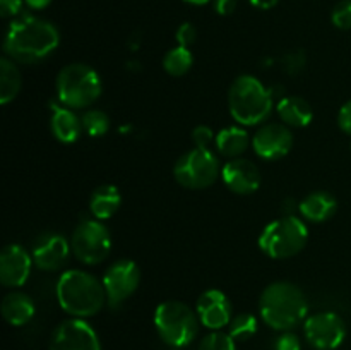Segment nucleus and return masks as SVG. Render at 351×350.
Segmentation results:
<instances>
[{"label": "nucleus", "mask_w": 351, "mask_h": 350, "mask_svg": "<svg viewBox=\"0 0 351 350\" xmlns=\"http://www.w3.org/2000/svg\"><path fill=\"white\" fill-rule=\"evenodd\" d=\"M60 43V33L48 21L31 14L16 17L7 27L3 51L19 64H36L45 60Z\"/></svg>", "instance_id": "nucleus-1"}, {"label": "nucleus", "mask_w": 351, "mask_h": 350, "mask_svg": "<svg viewBox=\"0 0 351 350\" xmlns=\"http://www.w3.org/2000/svg\"><path fill=\"white\" fill-rule=\"evenodd\" d=\"M261 318L276 331H291L308 312L304 290L291 281H274L263 290L259 299Z\"/></svg>", "instance_id": "nucleus-2"}, {"label": "nucleus", "mask_w": 351, "mask_h": 350, "mask_svg": "<svg viewBox=\"0 0 351 350\" xmlns=\"http://www.w3.org/2000/svg\"><path fill=\"white\" fill-rule=\"evenodd\" d=\"M55 294L60 307L72 318L79 319L98 314L108 304L103 281L82 270L64 271L58 277Z\"/></svg>", "instance_id": "nucleus-3"}, {"label": "nucleus", "mask_w": 351, "mask_h": 350, "mask_svg": "<svg viewBox=\"0 0 351 350\" xmlns=\"http://www.w3.org/2000/svg\"><path fill=\"white\" fill-rule=\"evenodd\" d=\"M228 108L240 126H257L273 112V93L256 75H239L228 89Z\"/></svg>", "instance_id": "nucleus-4"}, {"label": "nucleus", "mask_w": 351, "mask_h": 350, "mask_svg": "<svg viewBox=\"0 0 351 350\" xmlns=\"http://www.w3.org/2000/svg\"><path fill=\"white\" fill-rule=\"evenodd\" d=\"M58 103L69 108H88L101 96L103 84L99 74L88 64L74 62L60 69L57 75Z\"/></svg>", "instance_id": "nucleus-5"}, {"label": "nucleus", "mask_w": 351, "mask_h": 350, "mask_svg": "<svg viewBox=\"0 0 351 350\" xmlns=\"http://www.w3.org/2000/svg\"><path fill=\"white\" fill-rule=\"evenodd\" d=\"M307 240L308 230L304 220L285 215L264 226L259 235V247L271 259H288L302 253Z\"/></svg>", "instance_id": "nucleus-6"}, {"label": "nucleus", "mask_w": 351, "mask_h": 350, "mask_svg": "<svg viewBox=\"0 0 351 350\" xmlns=\"http://www.w3.org/2000/svg\"><path fill=\"white\" fill-rule=\"evenodd\" d=\"M199 316L180 301L161 302L154 311V326L167 345L182 349L192 343L199 333Z\"/></svg>", "instance_id": "nucleus-7"}, {"label": "nucleus", "mask_w": 351, "mask_h": 350, "mask_svg": "<svg viewBox=\"0 0 351 350\" xmlns=\"http://www.w3.org/2000/svg\"><path fill=\"white\" fill-rule=\"evenodd\" d=\"M173 177L182 187L192 191L211 187L219 177L218 156L211 150H202V148L185 151L175 161Z\"/></svg>", "instance_id": "nucleus-8"}, {"label": "nucleus", "mask_w": 351, "mask_h": 350, "mask_svg": "<svg viewBox=\"0 0 351 350\" xmlns=\"http://www.w3.org/2000/svg\"><path fill=\"white\" fill-rule=\"evenodd\" d=\"M71 249L77 261L95 266L108 257L112 250V235L101 220L82 218L72 232Z\"/></svg>", "instance_id": "nucleus-9"}, {"label": "nucleus", "mask_w": 351, "mask_h": 350, "mask_svg": "<svg viewBox=\"0 0 351 350\" xmlns=\"http://www.w3.org/2000/svg\"><path fill=\"white\" fill-rule=\"evenodd\" d=\"M106 302L112 309H119L127 299L134 295L141 283V270L132 259H117L103 275Z\"/></svg>", "instance_id": "nucleus-10"}, {"label": "nucleus", "mask_w": 351, "mask_h": 350, "mask_svg": "<svg viewBox=\"0 0 351 350\" xmlns=\"http://www.w3.org/2000/svg\"><path fill=\"white\" fill-rule=\"evenodd\" d=\"M304 335L314 349L335 350L345 342L346 325L336 312L322 311L305 319Z\"/></svg>", "instance_id": "nucleus-11"}, {"label": "nucleus", "mask_w": 351, "mask_h": 350, "mask_svg": "<svg viewBox=\"0 0 351 350\" xmlns=\"http://www.w3.org/2000/svg\"><path fill=\"white\" fill-rule=\"evenodd\" d=\"M48 350H101V342L84 319L72 318L53 329Z\"/></svg>", "instance_id": "nucleus-12"}, {"label": "nucleus", "mask_w": 351, "mask_h": 350, "mask_svg": "<svg viewBox=\"0 0 351 350\" xmlns=\"http://www.w3.org/2000/svg\"><path fill=\"white\" fill-rule=\"evenodd\" d=\"M252 148L263 160H280L293 148V134L287 124H264L254 134Z\"/></svg>", "instance_id": "nucleus-13"}, {"label": "nucleus", "mask_w": 351, "mask_h": 350, "mask_svg": "<svg viewBox=\"0 0 351 350\" xmlns=\"http://www.w3.org/2000/svg\"><path fill=\"white\" fill-rule=\"evenodd\" d=\"M33 256L19 244H9L0 253V281L7 288L23 287L31 275Z\"/></svg>", "instance_id": "nucleus-14"}, {"label": "nucleus", "mask_w": 351, "mask_h": 350, "mask_svg": "<svg viewBox=\"0 0 351 350\" xmlns=\"http://www.w3.org/2000/svg\"><path fill=\"white\" fill-rule=\"evenodd\" d=\"M71 246L64 235L53 232H45L33 242V263L43 271H57L67 261Z\"/></svg>", "instance_id": "nucleus-15"}, {"label": "nucleus", "mask_w": 351, "mask_h": 350, "mask_svg": "<svg viewBox=\"0 0 351 350\" xmlns=\"http://www.w3.org/2000/svg\"><path fill=\"white\" fill-rule=\"evenodd\" d=\"M195 312H197L201 325L213 331L225 328L232 321V304H230L228 297L218 288H209L199 295L197 302H195Z\"/></svg>", "instance_id": "nucleus-16"}, {"label": "nucleus", "mask_w": 351, "mask_h": 350, "mask_svg": "<svg viewBox=\"0 0 351 350\" xmlns=\"http://www.w3.org/2000/svg\"><path fill=\"white\" fill-rule=\"evenodd\" d=\"M221 178L226 187L240 196L256 192L261 185V172L254 161L245 158H233L221 168Z\"/></svg>", "instance_id": "nucleus-17"}, {"label": "nucleus", "mask_w": 351, "mask_h": 350, "mask_svg": "<svg viewBox=\"0 0 351 350\" xmlns=\"http://www.w3.org/2000/svg\"><path fill=\"white\" fill-rule=\"evenodd\" d=\"M50 112V129L55 139L65 144L77 141L82 130L81 117L75 115L72 108L64 106L62 103H53Z\"/></svg>", "instance_id": "nucleus-18"}, {"label": "nucleus", "mask_w": 351, "mask_h": 350, "mask_svg": "<svg viewBox=\"0 0 351 350\" xmlns=\"http://www.w3.org/2000/svg\"><path fill=\"white\" fill-rule=\"evenodd\" d=\"M336 209H338V201H336L335 196L326 191L311 192L298 205L300 215L312 223L326 222L335 215Z\"/></svg>", "instance_id": "nucleus-19"}, {"label": "nucleus", "mask_w": 351, "mask_h": 350, "mask_svg": "<svg viewBox=\"0 0 351 350\" xmlns=\"http://www.w3.org/2000/svg\"><path fill=\"white\" fill-rule=\"evenodd\" d=\"M34 302L24 292H10L3 297L2 304H0V312H2L3 319L12 326H24L33 319Z\"/></svg>", "instance_id": "nucleus-20"}, {"label": "nucleus", "mask_w": 351, "mask_h": 350, "mask_svg": "<svg viewBox=\"0 0 351 350\" xmlns=\"http://www.w3.org/2000/svg\"><path fill=\"white\" fill-rule=\"evenodd\" d=\"M278 117L288 127H307L314 119V110L311 103L302 96H285L276 106Z\"/></svg>", "instance_id": "nucleus-21"}, {"label": "nucleus", "mask_w": 351, "mask_h": 350, "mask_svg": "<svg viewBox=\"0 0 351 350\" xmlns=\"http://www.w3.org/2000/svg\"><path fill=\"white\" fill-rule=\"evenodd\" d=\"M120 205H122V194H120L119 187L112 184L96 187L89 198V211L96 220L112 218L119 211Z\"/></svg>", "instance_id": "nucleus-22"}, {"label": "nucleus", "mask_w": 351, "mask_h": 350, "mask_svg": "<svg viewBox=\"0 0 351 350\" xmlns=\"http://www.w3.org/2000/svg\"><path fill=\"white\" fill-rule=\"evenodd\" d=\"M250 139L249 134L243 127L232 126L225 127L223 130H219V134L216 136V148H218L219 154L230 158H239L240 154L245 153V150L249 148Z\"/></svg>", "instance_id": "nucleus-23"}, {"label": "nucleus", "mask_w": 351, "mask_h": 350, "mask_svg": "<svg viewBox=\"0 0 351 350\" xmlns=\"http://www.w3.org/2000/svg\"><path fill=\"white\" fill-rule=\"evenodd\" d=\"M23 78L16 62L9 57L0 58V103L7 105L12 102L21 91Z\"/></svg>", "instance_id": "nucleus-24"}, {"label": "nucleus", "mask_w": 351, "mask_h": 350, "mask_svg": "<svg viewBox=\"0 0 351 350\" xmlns=\"http://www.w3.org/2000/svg\"><path fill=\"white\" fill-rule=\"evenodd\" d=\"M192 64H194L192 51L189 48L180 47V45L171 48L163 57V69L167 71V74L173 75V78H180V75L187 74L191 71Z\"/></svg>", "instance_id": "nucleus-25"}, {"label": "nucleus", "mask_w": 351, "mask_h": 350, "mask_svg": "<svg viewBox=\"0 0 351 350\" xmlns=\"http://www.w3.org/2000/svg\"><path fill=\"white\" fill-rule=\"evenodd\" d=\"M257 331V318L249 312L233 316L228 325V333L235 342H245L252 338Z\"/></svg>", "instance_id": "nucleus-26"}, {"label": "nucleus", "mask_w": 351, "mask_h": 350, "mask_svg": "<svg viewBox=\"0 0 351 350\" xmlns=\"http://www.w3.org/2000/svg\"><path fill=\"white\" fill-rule=\"evenodd\" d=\"M82 129L91 137L105 136L110 129V117L103 110L88 108L81 117Z\"/></svg>", "instance_id": "nucleus-27"}, {"label": "nucleus", "mask_w": 351, "mask_h": 350, "mask_svg": "<svg viewBox=\"0 0 351 350\" xmlns=\"http://www.w3.org/2000/svg\"><path fill=\"white\" fill-rule=\"evenodd\" d=\"M199 350H237V347L230 333H223L221 329H218L202 338Z\"/></svg>", "instance_id": "nucleus-28"}, {"label": "nucleus", "mask_w": 351, "mask_h": 350, "mask_svg": "<svg viewBox=\"0 0 351 350\" xmlns=\"http://www.w3.org/2000/svg\"><path fill=\"white\" fill-rule=\"evenodd\" d=\"M332 24L339 30H351V0H343L336 3L331 14Z\"/></svg>", "instance_id": "nucleus-29"}, {"label": "nucleus", "mask_w": 351, "mask_h": 350, "mask_svg": "<svg viewBox=\"0 0 351 350\" xmlns=\"http://www.w3.org/2000/svg\"><path fill=\"white\" fill-rule=\"evenodd\" d=\"M305 64H307V58H305V54L302 50L290 51V54L285 55L283 60H281V65H283L285 72L290 75L300 74V72L305 69Z\"/></svg>", "instance_id": "nucleus-30"}, {"label": "nucleus", "mask_w": 351, "mask_h": 350, "mask_svg": "<svg viewBox=\"0 0 351 350\" xmlns=\"http://www.w3.org/2000/svg\"><path fill=\"white\" fill-rule=\"evenodd\" d=\"M192 141H194L195 148H202V150H209V144L215 141V132L211 127L208 126H197L192 130Z\"/></svg>", "instance_id": "nucleus-31"}, {"label": "nucleus", "mask_w": 351, "mask_h": 350, "mask_svg": "<svg viewBox=\"0 0 351 350\" xmlns=\"http://www.w3.org/2000/svg\"><path fill=\"white\" fill-rule=\"evenodd\" d=\"M175 36H177V43L180 45V47L189 48L192 43H194L195 38H197V30H195L194 24L184 23L178 26L177 34H175Z\"/></svg>", "instance_id": "nucleus-32"}, {"label": "nucleus", "mask_w": 351, "mask_h": 350, "mask_svg": "<svg viewBox=\"0 0 351 350\" xmlns=\"http://www.w3.org/2000/svg\"><path fill=\"white\" fill-rule=\"evenodd\" d=\"M300 338L291 331H283L274 343V350H300Z\"/></svg>", "instance_id": "nucleus-33"}, {"label": "nucleus", "mask_w": 351, "mask_h": 350, "mask_svg": "<svg viewBox=\"0 0 351 350\" xmlns=\"http://www.w3.org/2000/svg\"><path fill=\"white\" fill-rule=\"evenodd\" d=\"M24 0H0V14L2 17H16L23 10Z\"/></svg>", "instance_id": "nucleus-34"}, {"label": "nucleus", "mask_w": 351, "mask_h": 350, "mask_svg": "<svg viewBox=\"0 0 351 350\" xmlns=\"http://www.w3.org/2000/svg\"><path fill=\"white\" fill-rule=\"evenodd\" d=\"M338 126L339 129L345 134H350L351 136V100L345 103V105L339 108L338 113Z\"/></svg>", "instance_id": "nucleus-35"}, {"label": "nucleus", "mask_w": 351, "mask_h": 350, "mask_svg": "<svg viewBox=\"0 0 351 350\" xmlns=\"http://www.w3.org/2000/svg\"><path fill=\"white\" fill-rule=\"evenodd\" d=\"M237 0H215V10L219 16H230L235 12Z\"/></svg>", "instance_id": "nucleus-36"}, {"label": "nucleus", "mask_w": 351, "mask_h": 350, "mask_svg": "<svg viewBox=\"0 0 351 350\" xmlns=\"http://www.w3.org/2000/svg\"><path fill=\"white\" fill-rule=\"evenodd\" d=\"M24 3H26L29 9L41 10V9H47V7L51 3V0H24Z\"/></svg>", "instance_id": "nucleus-37"}, {"label": "nucleus", "mask_w": 351, "mask_h": 350, "mask_svg": "<svg viewBox=\"0 0 351 350\" xmlns=\"http://www.w3.org/2000/svg\"><path fill=\"white\" fill-rule=\"evenodd\" d=\"M278 2H280V0H250V3H252L254 7H257V9H263V10L273 9Z\"/></svg>", "instance_id": "nucleus-38"}, {"label": "nucleus", "mask_w": 351, "mask_h": 350, "mask_svg": "<svg viewBox=\"0 0 351 350\" xmlns=\"http://www.w3.org/2000/svg\"><path fill=\"white\" fill-rule=\"evenodd\" d=\"M184 2L191 3V5H206V3H209L211 0H184Z\"/></svg>", "instance_id": "nucleus-39"}]
</instances>
